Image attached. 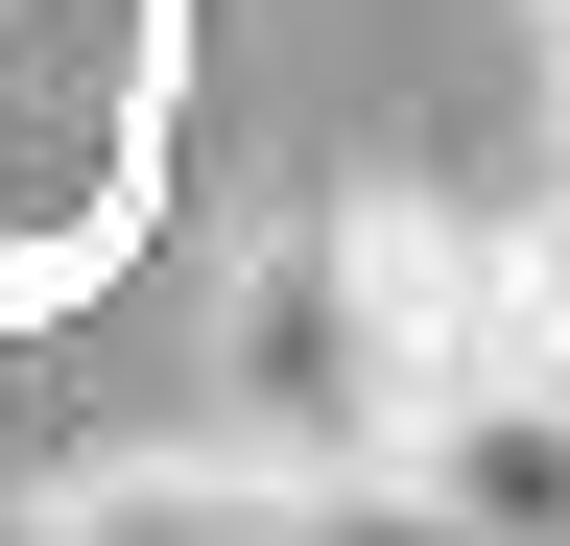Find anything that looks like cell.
I'll list each match as a JSON object with an SVG mask.
<instances>
[{"label":"cell","mask_w":570,"mask_h":546,"mask_svg":"<svg viewBox=\"0 0 570 546\" xmlns=\"http://www.w3.org/2000/svg\"><path fill=\"white\" fill-rule=\"evenodd\" d=\"M285 546H475V523H452V499H428V475H404V451H333V475H309V499H285Z\"/></svg>","instance_id":"3957f363"},{"label":"cell","mask_w":570,"mask_h":546,"mask_svg":"<svg viewBox=\"0 0 570 546\" xmlns=\"http://www.w3.org/2000/svg\"><path fill=\"white\" fill-rule=\"evenodd\" d=\"M547 143H570V48H547Z\"/></svg>","instance_id":"277c9868"},{"label":"cell","mask_w":570,"mask_h":546,"mask_svg":"<svg viewBox=\"0 0 570 546\" xmlns=\"http://www.w3.org/2000/svg\"><path fill=\"white\" fill-rule=\"evenodd\" d=\"M285 499H309V475H285V451H119V475H71V499H48V546H285Z\"/></svg>","instance_id":"7a4b0ae2"},{"label":"cell","mask_w":570,"mask_h":546,"mask_svg":"<svg viewBox=\"0 0 570 546\" xmlns=\"http://www.w3.org/2000/svg\"><path fill=\"white\" fill-rule=\"evenodd\" d=\"M404 475H428V499H452L475 546H570V380H547V357L452 380V404L404 428Z\"/></svg>","instance_id":"6da1fadb"}]
</instances>
